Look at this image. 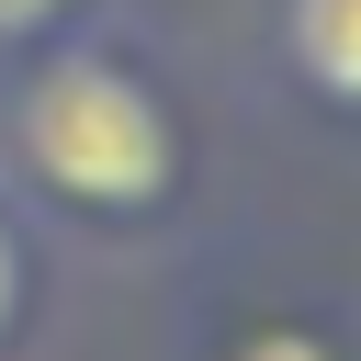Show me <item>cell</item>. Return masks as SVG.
I'll return each mask as SVG.
<instances>
[{
  "mask_svg": "<svg viewBox=\"0 0 361 361\" xmlns=\"http://www.w3.org/2000/svg\"><path fill=\"white\" fill-rule=\"evenodd\" d=\"M23 158L79 203H147L169 180V124L135 68L113 56H45L23 79Z\"/></svg>",
  "mask_w": 361,
  "mask_h": 361,
  "instance_id": "obj_1",
  "label": "cell"
},
{
  "mask_svg": "<svg viewBox=\"0 0 361 361\" xmlns=\"http://www.w3.org/2000/svg\"><path fill=\"white\" fill-rule=\"evenodd\" d=\"M293 56L316 90L361 102V0H293Z\"/></svg>",
  "mask_w": 361,
  "mask_h": 361,
  "instance_id": "obj_2",
  "label": "cell"
},
{
  "mask_svg": "<svg viewBox=\"0 0 361 361\" xmlns=\"http://www.w3.org/2000/svg\"><path fill=\"white\" fill-rule=\"evenodd\" d=\"M237 361H327V338H305V327H271V338H248Z\"/></svg>",
  "mask_w": 361,
  "mask_h": 361,
  "instance_id": "obj_3",
  "label": "cell"
},
{
  "mask_svg": "<svg viewBox=\"0 0 361 361\" xmlns=\"http://www.w3.org/2000/svg\"><path fill=\"white\" fill-rule=\"evenodd\" d=\"M45 11H56V0H0V34H34Z\"/></svg>",
  "mask_w": 361,
  "mask_h": 361,
  "instance_id": "obj_4",
  "label": "cell"
},
{
  "mask_svg": "<svg viewBox=\"0 0 361 361\" xmlns=\"http://www.w3.org/2000/svg\"><path fill=\"white\" fill-rule=\"evenodd\" d=\"M0 305H11V237H0Z\"/></svg>",
  "mask_w": 361,
  "mask_h": 361,
  "instance_id": "obj_5",
  "label": "cell"
}]
</instances>
